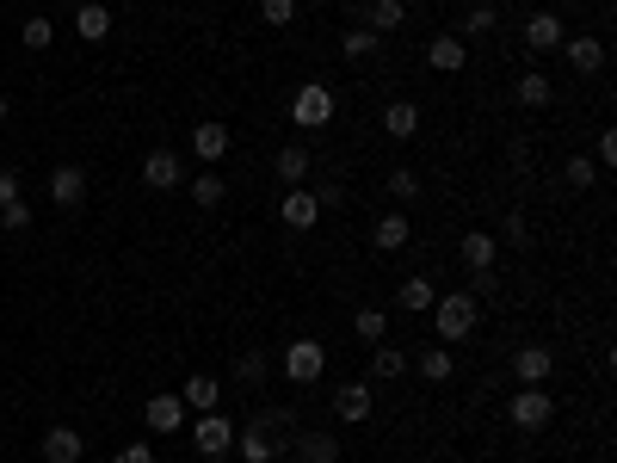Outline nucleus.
<instances>
[{"instance_id":"nucleus-32","label":"nucleus","mask_w":617,"mask_h":463,"mask_svg":"<svg viewBox=\"0 0 617 463\" xmlns=\"http://www.w3.org/2000/svg\"><path fill=\"white\" fill-rule=\"evenodd\" d=\"M377 44H383V38H377V31H371V25H352V31H346V38H340V50H346L352 62H365V56H377Z\"/></svg>"},{"instance_id":"nucleus-29","label":"nucleus","mask_w":617,"mask_h":463,"mask_svg":"<svg viewBox=\"0 0 617 463\" xmlns=\"http://www.w3.org/2000/svg\"><path fill=\"white\" fill-rule=\"evenodd\" d=\"M513 93H519V105H525V112H543V105H550V93H556V87H550V75H537V68H531V75H525V81H519Z\"/></svg>"},{"instance_id":"nucleus-22","label":"nucleus","mask_w":617,"mask_h":463,"mask_svg":"<svg viewBox=\"0 0 617 463\" xmlns=\"http://www.w3.org/2000/svg\"><path fill=\"white\" fill-rule=\"evenodd\" d=\"M272 167H278V180H284V186H303V180H309V149H303V142H284Z\"/></svg>"},{"instance_id":"nucleus-25","label":"nucleus","mask_w":617,"mask_h":463,"mask_svg":"<svg viewBox=\"0 0 617 463\" xmlns=\"http://www.w3.org/2000/svg\"><path fill=\"white\" fill-rule=\"evenodd\" d=\"M408 217H377V229H371V241H377V254H402L408 247Z\"/></svg>"},{"instance_id":"nucleus-10","label":"nucleus","mask_w":617,"mask_h":463,"mask_svg":"<svg viewBox=\"0 0 617 463\" xmlns=\"http://www.w3.org/2000/svg\"><path fill=\"white\" fill-rule=\"evenodd\" d=\"M284 223L290 229H315L321 223V204H315L309 186H284Z\"/></svg>"},{"instance_id":"nucleus-34","label":"nucleus","mask_w":617,"mask_h":463,"mask_svg":"<svg viewBox=\"0 0 617 463\" xmlns=\"http://www.w3.org/2000/svg\"><path fill=\"white\" fill-rule=\"evenodd\" d=\"M383 186H389V198H402V204H408V198H420V180H414L408 167H395V173H389Z\"/></svg>"},{"instance_id":"nucleus-43","label":"nucleus","mask_w":617,"mask_h":463,"mask_svg":"<svg viewBox=\"0 0 617 463\" xmlns=\"http://www.w3.org/2000/svg\"><path fill=\"white\" fill-rule=\"evenodd\" d=\"M13 198H19V173H13V167H0V210H7Z\"/></svg>"},{"instance_id":"nucleus-30","label":"nucleus","mask_w":617,"mask_h":463,"mask_svg":"<svg viewBox=\"0 0 617 463\" xmlns=\"http://www.w3.org/2000/svg\"><path fill=\"white\" fill-rule=\"evenodd\" d=\"M352 334L365 340V346H383V334H389V322H383V309H371V303H365V309L352 315Z\"/></svg>"},{"instance_id":"nucleus-38","label":"nucleus","mask_w":617,"mask_h":463,"mask_svg":"<svg viewBox=\"0 0 617 463\" xmlns=\"http://www.w3.org/2000/svg\"><path fill=\"white\" fill-rule=\"evenodd\" d=\"M0 229H7V235H25V229H31V210H25V204L13 198L7 210H0Z\"/></svg>"},{"instance_id":"nucleus-37","label":"nucleus","mask_w":617,"mask_h":463,"mask_svg":"<svg viewBox=\"0 0 617 463\" xmlns=\"http://www.w3.org/2000/svg\"><path fill=\"white\" fill-rule=\"evenodd\" d=\"M260 19L266 25H290L297 19V0H260Z\"/></svg>"},{"instance_id":"nucleus-41","label":"nucleus","mask_w":617,"mask_h":463,"mask_svg":"<svg viewBox=\"0 0 617 463\" xmlns=\"http://www.w3.org/2000/svg\"><path fill=\"white\" fill-rule=\"evenodd\" d=\"M118 463H155V445H149V439H136V445H124V451H118Z\"/></svg>"},{"instance_id":"nucleus-6","label":"nucleus","mask_w":617,"mask_h":463,"mask_svg":"<svg viewBox=\"0 0 617 463\" xmlns=\"http://www.w3.org/2000/svg\"><path fill=\"white\" fill-rule=\"evenodd\" d=\"M142 186L149 192H179L186 186V161H179L173 149H155L149 161H142Z\"/></svg>"},{"instance_id":"nucleus-26","label":"nucleus","mask_w":617,"mask_h":463,"mask_svg":"<svg viewBox=\"0 0 617 463\" xmlns=\"http://www.w3.org/2000/svg\"><path fill=\"white\" fill-rule=\"evenodd\" d=\"M179 402H186L192 414H210L216 402H223V383H216V377H186V396H179Z\"/></svg>"},{"instance_id":"nucleus-28","label":"nucleus","mask_w":617,"mask_h":463,"mask_svg":"<svg viewBox=\"0 0 617 463\" xmlns=\"http://www.w3.org/2000/svg\"><path fill=\"white\" fill-rule=\"evenodd\" d=\"M395 303H402V309H414V315H426L432 303H439V291H432V278H402V291H395Z\"/></svg>"},{"instance_id":"nucleus-42","label":"nucleus","mask_w":617,"mask_h":463,"mask_svg":"<svg viewBox=\"0 0 617 463\" xmlns=\"http://www.w3.org/2000/svg\"><path fill=\"white\" fill-rule=\"evenodd\" d=\"M593 167H617V130H599V161Z\"/></svg>"},{"instance_id":"nucleus-4","label":"nucleus","mask_w":617,"mask_h":463,"mask_svg":"<svg viewBox=\"0 0 617 463\" xmlns=\"http://www.w3.org/2000/svg\"><path fill=\"white\" fill-rule=\"evenodd\" d=\"M321 371H328L321 340H290L284 346V383H321Z\"/></svg>"},{"instance_id":"nucleus-23","label":"nucleus","mask_w":617,"mask_h":463,"mask_svg":"<svg viewBox=\"0 0 617 463\" xmlns=\"http://www.w3.org/2000/svg\"><path fill=\"white\" fill-rule=\"evenodd\" d=\"M186 192H192V204H204V210H216V204H223V198H229V180H223V173H216V167H204V173H198V180H186Z\"/></svg>"},{"instance_id":"nucleus-39","label":"nucleus","mask_w":617,"mask_h":463,"mask_svg":"<svg viewBox=\"0 0 617 463\" xmlns=\"http://www.w3.org/2000/svg\"><path fill=\"white\" fill-rule=\"evenodd\" d=\"M494 241H513V247H531V235H525V217L519 210H506V223H500V235Z\"/></svg>"},{"instance_id":"nucleus-20","label":"nucleus","mask_w":617,"mask_h":463,"mask_svg":"<svg viewBox=\"0 0 617 463\" xmlns=\"http://www.w3.org/2000/svg\"><path fill=\"white\" fill-rule=\"evenodd\" d=\"M402 371H408V352H402V346H389V340L371 346V383H395Z\"/></svg>"},{"instance_id":"nucleus-5","label":"nucleus","mask_w":617,"mask_h":463,"mask_svg":"<svg viewBox=\"0 0 617 463\" xmlns=\"http://www.w3.org/2000/svg\"><path fill=\"white\" fill-rule=\"evenodd\" d=\"M192 445H198L204 457H223V451H235V420H229L223 408L198 414V420H192Z\"/></svg>"},{"instance_id":"nucleus-44","label":"nucleus","mask_w":617,"mask_h":463,"mask_svg":"<svg viewBox=\"0 0 617 463\" xmlns=\"http://www.w3.org/2000/svg\"><path fill=\"white\" fill-rule=\"evenodd\" d=\"M0 124H7V93H0Z\"/></svg>"},{"instance_id":"nucleus-19","label":"nucleus","mask_w":617,"mask_h":463,"mask_svg":"<svg viewBox=\"0 0 617 463\" xmlns=\"http://www.w3.org/2000/svg\"><path fill=\"white\" fill-rule=\"evenodd\" d=\"M426 62L439 68V75H457V68L469 62V44H463V38H432V44H426Z\"/></svg>"},{"instance_id":"nucleus-33","label":"nucleus","mask_w":617,"mask_h":463,"mask_svg":"<svg viewBox=\"0 0 617 463\" xmlns=\"http://www.w3.org/2000/svg\"><path fill=\"white\" fill-rule=\"evenodd\" d=\"M451 371H457V365H451L445 346H426V352H420V377H426V383H451Z\"/></svg>"},{"instance_id":"nucleus-35","label":"nucleus","mask_w":617,"mask_h":463,"mask_svg":"<svg viewBox=\"0 0 617 463\" xmlns=\"http://www.w3.org/2000/svg\"><path fill=\"white\" fill-rule=\"evenodd\" d=\"M494 25H500V13L488 7V0H482V7H476V13H469V19H463V31H469V38H488V31H494Z\"/></svg>"},{"instance_id":"nucleus-16","label":"nucleus","mask_w":617,"mask_h":463,"mask_svg":"<svg viewBox=\"0 0 617 463\" xmlns=\"http://www.w3.org/2000/svg\"><path fill=\"white\" fill-rule=\"evenodd\" d=\"M414 130H420V105H408V99H389V105H383V136L408 142Z\"/></svg>"},{"instance_id":"nucleus-36","label":"nucleus","mask_w":617,"mask_h":463,"mask_svg":"<svg viewBox=\"0 0 617 463\" xmlns=\"http://www.w3.org/2000/svg\"><path fill=\"white\" fill-rule=\"evenodd\" d=\"M235 377H241V383H260V377H266V352H241V359H235Z\"/></svg>"},{"instance_id":"nucleus-21","label":"nucleus","mask_w":617,"mask_h":463,"mask_svg":"<svg viewBox=\"0 0 617 463\" xmlns=\"http://www.w3.org/2000/svg\"><path fill=\"white\" fill-rule=\"evenodd\" d=\"M297 463H340V439L334 433H297Z\"/></svg>"},{"instance_id":"nucleus-1","label":"nucleus","mask_w":617,"mask_h":463,"mask_svg":"<svg viewBox=\"0 0 617 463\" xmlns=\"http://www.w3.org/2000/svg\"><path fill=\"white\" fill-rule=\"evenodd\" d=\"M476 322H482V297L476 291H445L439 303H432V334L451 340V346L476 334Z\"/></svg>"},{"instance_id":"nucleus-40","label":"nucleus","mask_w":617,"mask_h":463,"mask_svg":"<svg viewBox=\"0 0 617 463\" xmlns=\"http://www.w3.org/2000/svg\"><path fill=\"white\" fill-rule=\"evenodd\" d=\"M593 180H599V167H593L587 155H574V161H568V186H580V192H587Z\"/></svg>"},{"instance_id":"nucleus-18","label":"nucleus","mask_w":617,"mask_h":463,"mask_svg":"<svg viewBox=\"0 0 617 463\" xmlns=\"http://www.w3.org/2000/svg\"><path fill=\"white\" fill-rule=\"evenodd\" d=\"M494 260H500V241H494L488 229L463 235V266H469V272H494Z\"/></svg>"},{"instance_id":"nucleus-11","label":"nucleus","mask_w":617,"mask_h":463,"mask_svg":"<svg viewBox=\"0 0 617 463\" xmlns=\"http://www.w3.org/2000/svg\"><path fill=\"white\" fill-rule=\"evenodd\" d=\"M142 420H149V433H179V426H186V402L179 396H149Z\"/></svg>"},{"instance_id":"nucleus-3","label":"nucleus","mask_w":617,"mask_h":463,"mask_svg":"<svg viewBox=\"0 0 617 463\" xmlns=\"http://www.w3.org/2000/svg\"><path fill=\"white\" fill-rule=\"evenodd\" d=\"M290 124H297V130L334 124V87H328V81H303L297 99H290Z\"/></svg>"},{"instance_id":"nucleus-9","label":"nucleus","mask_w":617,"mask_h":463,"mask_svg":"<svg viewBox=\"0 0 617 463\" xmlns=\"http://www.w3.org/2000/svg\"><path fill=\"white\" fill-rule=\"evenodd\" d=\"M562 38H568V31H562V19H556V13H531V19H525V44H531V56L562 50Z\"/></svg>"},{"instance_id":"nucleus-7","label":"nucleus","mask_w":617,"mask_h":463,"mask_svg":"<svg viewBox=\"0 0 617 463\" xmlns=\"http://www.w3.org/2000/svg\"><path fill=\"white\" fill-rule=\"evenodd\" d=\"M50 198H56L62 210H75V204H87V173H81L75 161H62V167L50 173Z\"/></svg>"},{"instance_id":"nucleus-14","label":"nucleus","mask_w":617,"mask_h":463,"mask_svg":"<svg viewBox=\"0 0 617 463\" xmlns=\"http://www.w3.org/2000/svg\"><path fill=\"white\" fill-rule=\"evenodd\" d=\"M192 155H198V161H223V155H229V124L204 118V124L192 130Z\"/></svg>"},{"instance_id":"nucleus-2","label":"nucleus","mask_w":617,"mask_h":463,"mask_svg":"<svg viewBox=\"0 0 617 463\" xmlns=\"http://www.w3.org/2000/svg\"><path fill=\"white\" fill-rule=\"evenodd\" d=\"M506 420H513L519 433H543V426L556 420V402H550V389H543V383H519V396L506 402Z\"/></svg>"},{"instance_id":"nucleus-17","label":"nucleus","mask_w":617,"mask_h":463,"mask_svg":"<svg viewBox=\"0 0 617 463\" xmlns=\"http://www.w3.org/2000/svg\"><path fill=\"white\" fill-rule=\"evenodd\" d=\"M75 31L87 44H105V38H112V13H105L99 0H81V7H75Z\"/></svg>"},{"instance_id":"nucleus-8","label":"nucleus","mask_w":617,"mask_h":463,"mask_svg":"<svg viewBox=\"0 0 617 463\" xmlns=\"http://www.w3.org/2000/svg\"><path fill=\"white\" fill-rule=\"evenodd\" d=\"M550 371H556V352L550 346H519L513 352V377L519 383H550Z\"/></svg>"},{"instance_id":"nucleus-15","label":"nucleus","mask_w":617,"mask_h":463,"mask_svg":"<svg viewBox=\"0 0 617 463\" xmlns=\"http://www.w3.org/2000/svg\"><path fill=\"white\" fill-rule=\"evenodd\" d=\"M334 414L352 420V426L371 420V383H340V389H334Z\"/></svg>"},{"instance_id":"nucleus-13","label":"nucleus","mask_w":617,"mask_h":463,"mask_svg":"<svg viewBox=\"0 0 617 463\" xmlns=\"http://www.w3.org/2000/svg\"><path fill=\"white\" fill-rule=\"evenodd\" d=\"M81 451H87V439L75 426H50L44 433V463H81Z\"/></svg>"},{"instance_id":"nucleus-27","label":"nucleus","mask_w":617,"mask_h":463,"mask_svg":"<svg viewBox=\"0 0 617 463\" xmlns=\"http://www.w3.org/2000/svg\"><path fill=\"white\" fill-rule=\"evenodd\" d=\"M402 19H408L402 0H371V7H365V25L377 31V38H383V31H402Z\"/></svg>"},{"instance_id":"nucleus-24","label":"nucleus","mask_w":617,"mask_h":463,"mask_svg":"<svg viewBox=\"0 0 617 463\" xmlns=\"http://www.w3.org/2000/svg\"><path fill=\"white\" fill-rule=\"evenodd\" d=\"M235 445H241V463H272V457H278V439L266 433V426H247V433H235Z\"/></svg>"},{"instance_id":"nucleus-31","label":"nucleus","mask_w":617,"mask_h":463,"mask_svg":"<svg viewBox=\"0 0 617 463\" xmlns=\"http://www.w3.org/2000/svg\"><path fill=\"white\" fill-rule=\"evenodd\" d=\"M19 44H25V50H50V44H56V25H50L44 13H31V19L19 25Z\"/></svg>"},{"instance_id":"nucleus-12","label":"nucleus","mask_w":617,"mask_h":463,"mask_svg":"<svg viewBox=\"0 0 617 463\" xmlns=\"http://www.w3.org/2000/svg\"><path fill=\"white\" fill-rule=\"evenodd\" d=\"M562 56H568L574 75H599L605 68V44L599 38H562Z\"/></svg>"}]
</instances>
